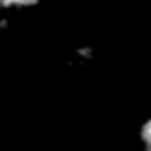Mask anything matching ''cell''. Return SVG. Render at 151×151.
I'll return each mask as SVG.
<instances>
[{
	"mask_svg": "<svg viewBox=\"0 0 151 151\" xmlns=\"http://www.w3.org/2000/svg\"><path fill=\"white\" fill-rule=\"evenodd\" d=\"M137 144L139 151H151V116H146L137 127Z\"/></svg>",
	"mask_w": 151,
	"mask_h": 151,
	"instance_id": "2",
	"label": "cell"
},
{
	"mask_svg": "<svg viewBox=\"0 0 151 151\" xmlns=\"http://www.w3.org/2000/svg\"><path fill=\"white\" fill-rule=\"evenodd\" d=\"M40 0H0V14H17L38 7Z\"/></svg>",
	"mask_w": 151,
	"mask_h": 151,
	"instance_id": "1",
	"label": "cell"
}]
</instances>
